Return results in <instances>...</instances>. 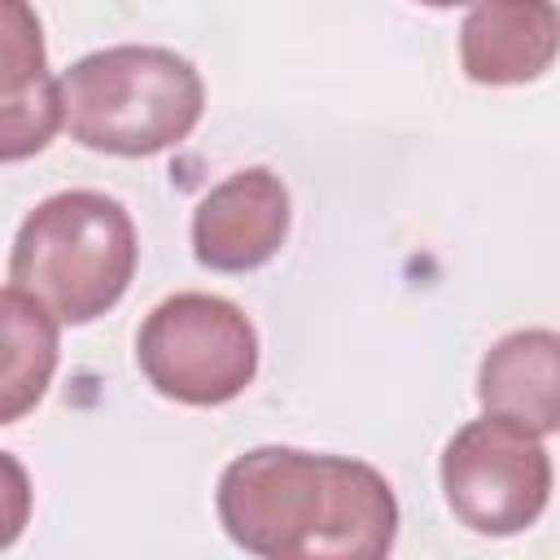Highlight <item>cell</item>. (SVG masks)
<instances>
[{
	"mask_svg": "<svg viewBox=\"0 0 560 560\" xmlns=\"http://www.w3.org/2000/svg\"><path fill=\"white\" fill-rule=\"evenodd\" d=\"M223 534L262 560H381L398 538L394 486L363 459L254 446L214 490Z\"/></svg>",
	"mask_w": 560,
	"mask_h": 560,
	"instance_id": "cell-1",
	"label": "cell"
},
{
	"mask_svg": "<svg viewBox=\"0 0 560 560\" xmlns=\"http://www.w3.org/2000/svg\"><path fill=\"white\" fill-rule=\"evenodd\" d=\"M61 127L92 153L153 158L192 136L206 83L188 57L158 44H114L57 74Z\"/></svg>",
	"mask_w": 560,
	"mask_h": 560,
	"instance_id": "cell-2",
	"label": "cell"
},
{
	"mask_svg": "<svg viewBox=\"0 0 560 560\" xmlns=\"http://www.w3.org/2000/svg\"><path fill=\"white\" fill-rule=\"evenodd\" d=\"M136 258L140 245L127 206L96 188H70L22 219L9 280L35 293L61 324L79 328L122 302Z\"/></svg>",
	"mask_w": 560,
	"mask_h": 560,
	"instance_id": "cell-3",
	"label": "cell"
},
{
	"mask_svg": "<svg viewBox=\"0 0 560 560\" xmlns=\"http://www.w3.org/2000/svg\"><path fill=\"white\" fill-rule=\"evenodd\" d=\"M144 381L184 407H223L258 376V328L219 293H175L136 332Z\"/></svg>",
	"mask_w": 560,
	"mask_h": 560,
	"instance_id": "cell-4",
	"label": "cell"
},
{
	"mask_svg": "<svg viewBox=\"0 0 560 560\" xmlns=\"http://www.w3.org/2000/svg\"><path fill=\"white\" fill-rule=\"evenodd\" d=\"M442 494L459 525L486 538L529 529L551 499V455L542 433L508 420H468L442 451Z\"/></svg>",
	"mask_w": 560,
	"mask_h": 560,
	"instance_id": "cell-5",
	"label": "cell"
},
{
	"mask_svg": "<svg viewBox=\"0 0 560 560\" xmlns=\"http://www.w3.org/2000/svg\"><path fill=\"white\" fill-rule=\"evenodd\" d=\"M289 236V188L267 166H245L214 184L192 210V254L223 276L258 271Z\"/></svg>",
	"mask_w": 560,
	"mask_h": 560,
	"instance_id": "cell-6",
	"label": "cell"
},
{
	"mask_svg": "<svg viewBox=\"0 0 560 560\" xmlns=\"http://www.w3.org/2000/svg\"><path fill=\"white\" fill-rule=\"evenodd\" d=\"M61 131V88L48 70L31 0H0V162H26Z\"/></svg>",
	"mask_w": 560,
	"mask_h": 560,
	"instance_id": "cell-7",
	"label": "cell"
},
{
	"mask_svg": "<svg viewBox=\"0 0 560 560\" xmlns=\"http://www.w3.org/2000/svg\"><path fill=\"white\" fill-rule=\"evenodd\" d=\"M556 44V0H472L459 26V66L472 83L516 88L551 70Z\"/></svg>",
	"mask_w": 560,
	"mask_h": 560,
	"instance_id": "cell-8",
	"label": "cell"
},
{
	"mask_svg": "<svg viewBox=\"0 0 560 560\" xmlns=\"http://www.w3.org/2000/svg\"><path fill=\"white\" fill-rule=\"evenodd\" d=\"M477 402L534 433L560 429V337L551 328H521L499 337L477 368Z\"/></svg>",
	"mask_w": 560,
	"mask_h": 560,
	"instance_id": "cell-9",
	"label": "cell"
},
{
	"mask_svg": "<svg viewBox=\"0 0 560 560\" xmlns=\"http://www.w3.org/2000/svg\"><path fill=\"white\" fill-rule=\"evenodd\" d=\"M61 359V319L26 289H0V424L39 407Z\"/></svg>",
	"mask_w": 560,
	"mask_h": 560,
	"instance_id": "cell-10",
	"label": "cell"
},
{
	"mask_svg": "<svg viewBox=\"0 0 560 560\" xmlns=\"http://www.w3.org/2000/svg\"><path fill=\"white\" fill-rule=\"evenodd\" d=\"M31 503H35V490H31L22 459L0 451V551H9L22 538V529L31 521Z\"/></svg>",
	"mask_w": 560,
	"mask_h": 560,
	"instance_id": "cell-11",
	"label": "cell"
},
{
	"mask_svg": "<svg viewBox=\"0 0 560 560\" xmlns=\"http://www.w3.org/2000/svg\"><path fill=\"white\" fill-rule=\"evenodd\" d=\"M420 4H429V9H455V4H472V0H420Z\"/></svg>",
	"mask_w": 560,
	"mask_h": 560,
	"instance_id": "cell-12",
	"label": "cell"
}]
</instances>
